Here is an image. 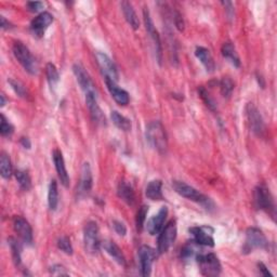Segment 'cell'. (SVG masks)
Returning a JSON list of instances; mask_svg holds the SVG:
<instances>
[{"label": "cell", "instance_id": "obj_35", "mask_svg": "<svg viewBox=\"0 0 277 277\" xmlns=\"http://www.w3.org/2000/svg\"><path fill=\"white\" fill-rule=\"evenodd\" d=\"M148 212V207L143 205L139 208L138 213H137V218H136V223H137V229L138 231H142L143 229L145 221H146V215Z\"/></svg>", "mask_w": 277, "mask_h": 277}, {"label": "cell", "instance_id": "obj_10", "mask_svg": "<svg viewBox=\"0 0 277 277\" xmlns=\"http://www.w3.org/2000/svg\"><path fill=\"white\" fill-rule=\"evenodd\" d=\"M190 233L193 235L194 242L198 244L199 246H207V247L214 246V238H213L214 230L211 227H208V226L194 227L190 229Z\"/></svg>", "mask_w": 277, "mask_h": 277}, {"label": "cell", "instance_id": "obj_5", "mask_svg": "<svg viewBox=\"0 0 277 277\" xmlns=\"http://www.w3.org/2000/svg\"><path fill=\"white\" fill-rule=\"evenodd\" d=\"M84 243L85 248L89 253H98L102 245L100 241V231L98 224L90 221L84 229Z\"/></svg>", "mask_w": 277, "mask_h": 277}, {"label": "cell", "instance_id": "obj_39", "mask_svg": "<svg viewBox=\"0 0 277 277\" xmlns=\"http://www.w3.org/2000/svg\"><path fill=\"white\" fill-rule=\"evenodd\" d=\"M58 247L60 250H62L66 254H73V246L71 244V241L69 237L63 236L59 238L58 241Z\"/></svg>", "mask_w": 277, "mask_h": 277}, {"label": "cell", "instance_id": "obj_45", "mask_svg": "<svg viewBox=\"0 0 277 277\" xmlns=\"http://www.w3.org/2000/svg\"><path fill=\"white\" fill-rule=\"evenodd\" d=\"M0 26H2L3 29H9L11 27V24L4 17H0Z\"/></svg>", "mask_w": 277, "mask_h": 277}, {"label": "cell", "instance_id": "obj_16", "mask_svg": "<svg viewBox=\"0 0 277 277\" xmlns=\"http://www.w3.org/2000/svg\"><path fill=\"white\" fill-rule=\"evenodd\" d=\"M86 103L87 106L90 110V114H91L92 121L101 126L106 125V119L104 116L102 109L100 108L98 101H96V94L95 92H89L86 94Z\"/></svg>", "mask_w": 277, "mask_h": 277}, {"label": "cell", "instance_id": "obj_33", "mask_svg": "<svg viewBox=\"0 0 277 277\" xmlns=\"http://www.w3.org/2000/svg\"><path fill=\"white\" fill-rule=\"evenodd\" d=\"M220 90L224 98H230L234 90V82L230 77H223L220 81Z\"/></svg>", "mask_w": 277, "mask_h": 277}, {"label": "cell", "instance_id": "obj_29", "mask_svg": "<svg viewBox=\"0 0 277 277\" xmlns=\"http://www.w3.org/2000/svg\"><path fill=\"white\" fill-rule=\"evenodd\" d=\"M48 205H49L50 210L52 211H54L59 205V191H58V183L56 180H52L49 185Z\"/></svg>", "mask_w": 277, "mask_h": 277}, {"label": "cell", "instance_id": "obj_4", "mask_svg": "<svg viewBox=\"0 0 277 277\" xmlns=\"http://www.w3.org/2000/svg\"><path fill=\"white\" fill-rule=\"evenodd\" d=\"M253 200L254 205L260 210H263L266 213L275 218V204L272 194L265 185H259L254 189L253 192Z\"/></svg>", "mask_w": 277, "mask_h": 277}, {"label": "cell", "instance_id": "obj_40", "mask_svg": "<svg viewBox=\"0 0 277 277\" xmlns=\"http://www.w3.org/2000/svg\"><path fill=\"white\" fill-rule=\"evenodd\" d=\"M9 84L11 85L12 89L14 90V92H16L18 95L22 96V98H26L27 96V91L25 87L21 84L20 81L18 80H14V79H9Z\"/></svg>", "mask_w": 277, "mask_h": 277}, {"label": "cell", "instance_id": "obj_18", "mask_svg": "<svg viewBox=\"0 0 277 277\" xmlns=\"http://www.w3.org/2000/svg\"><path fill=\"white\" fill-rule=\"evenodd\" d=\"M92 183H93V179H92L91 168H90V164L88 162H85L82 164V168H81V180H80V184L78 189L79 196H87L88 194L91 192Z\"/></svg>", "mask_w": 277, "mask_h": 277}, {"label": "cell", "instance_id": "obj_20", "mask_svg": "<svg viewBox=\"0 0 277 277\" xmlns=\"http://www.w3.org/2000/svg\"><path fill=\"white\" fill-rule=\"evenodd\" d=\"M168 215V208L167 207H161L160 210L158 211L156 215H154L153 218L149 219L146 226V230L151 235H156L158 234L159 232L162 230L164 220H166Z\"/></svg>", "mask_w": 277, "mask_h": 277}, {"label": "cell", "instance_id": "obj_30", "mask_svg": "<svg viewBox=\"0 0 277 277\" xmlns=\"http://www.w3.org/2000/svg\"><path fill=\"white\" fill-rule=\"evenodd\" d=\"M0 174H2V177L6 180H9L12 176L11 159L9 155L6 154L5 152H3L2 156H0Z\"/></svg>", "mask_w": 277, "mask_h": 277}, {"label": "cell", "instance_id": "obj_19", "mask_svg": "<svg viewBox=\"0 0 277 277\" xmlns=\"http://www.w3.org/2000/svg\"><path fill=\"white\" fill-rule=\"evenodd\" d=\"M52 158H53L54 166L58 172V176L61 183L67 188L70 185V177L69 174H67V170L65 167V161L63 158V154L60 149H54L53 154H52Z\"/></svg>", "mask_w": 277, "mask_h": 277}, {"label": "cell", "instance_id": "obj_11", "mask_svg": "<svg viewBox=\"0 0 277 277\" xmlns=\"http://www.w3.org/2000/svg\"><path fill=\"white\" fill-rule=\"evenodd\" d=\"M96 61L100 66V69L104 75L105 79L117 82L118 80V71L115 63L112 61V59L102 52H96Z\"/></svg>", "mask_w": 277, "mask_h": 277}, {"label": "cell", "instance_id": "obj_31", "mask_svg": "<svg viewBox=\"0 0 277 277\" xmlns=\"http://www.w3.org/2000/svg\"><path fill=\"white\" fill-rule=\"evenodd\" d=\"M17 181L20 185V188L23 191H28L32 188V180L29 178L28 174L24 170H17L16 171Z\"/></svg>", "mask_w": 277, "mask_h": 277}, {"label": "cell", "instance_id": "obj_42", "mask_svg": "<svg viewBox=\"0 0 277 277\" xmlns=\"http://www.w3.org/2000/svg\"><path fill=\"white\" fill-rule=\"evenodd\" d=\"M43 4L40 3V2H31V3H27L26 7L27 9L31 11V12H38L40 11L42 8H43Z\"/></svg>", "mask_w": 277, "mask_h": 277}, {"label": "cell", "instance_id": "obj_7", "mask_svg": "<svg viewBox=\"0 0 277 277\" xmlns=\"http://www.w3.org/2000/svg\"><path fill=\"white\" fill-rule=\"evenodd\" d=\"M197 263L205 276H218L221 273V263L214 253L197 254Z\"/></svg>", "mask_w": 277, "mask_h": 277}, {"label": "cell", "instance_id": "obj_46", "mask_svg": "<svg viewBox=\"0 0 277 277\" xmlns=\"http://www.w3.org/2000/svg\"><path fill=\"white\" fill-rule=\"evenodd\" d=\"M21 144L22 145H23L25 148H31V146H32V144H31V141H29V139H27V138H22L21 139Z\"/></svg>", "mask_w": 277, "mask_h": 277}, {"label": "cell", "instance_id": "obj_25", "mask_svg": "<svg viewBox=\"0 0 277 277\" xmlns=\"http://www.w3.org/2000/svg\"><path fill=\"white\" fill-rule=\"evenodd\" d=\"M122 10L124 13V17L126 21L128 22V24L136 31L140 27V21L137 16L136 11L133 9V6L129 2H123L122 3Z\"/></svg>", "mask_w": 277, "mask_h": 277}, {"label": "cell", "instance_id": "obj_28", "mask_svg": "<svg viewBox=\"0 0 277 277\" xmlns=\"http://www.w3.org/2000/svg\"><path fill=\"white\" fill-rule=\"evenodd\" d=\"M110 118L113 124L117 127L118 129H121L123 131H130L132 128L131 122L129 121L128 118H126L125 116L121 115L116 110H113L110 114Z\"/></svg>", "mask_w": 277, "mask_h": 277}, {"label": "cell", "instance_id": "obj_32", "mask_svg": "<svg viewBox=\"0 0 277 277\" xmlns=\"http://www.w3.org/2000/svg\"><path fill=\"white\" fill-rule=\"evenodd\" d=\"M8 243H9L10 249H11V253H12V258H13L14 264H16L18 266L21 263V252H22L21 245L19 244V242L17 241V239L13 238V237H10L8 239Z\"/></svg>", "mask_w": 277, "mask_h": 277}, {"label": "cell", "instance_id": "obj_14", "mask_svg": "<svg viewBox=\"0 0 277 277\" xmlns=\"http://www.w3.org/2000/svg\"><path fill=\"white\" fill-rule=\"evenodd\" d=\"M13 229L19 237L27 245L33 243V230L29 223L20 215H16L13 218Z\"/></svg>", "mask_w": 277, "mask_h": 277}, {"label": "cell", "instance_id": "obj_41", "mask_svg": "<svg viewBox=\"0 0 277 277\" xmlns=\"http://www.w3.org/2000/svg\"><path fill=\"white\" fill-rule=\"evenodd\" d=\"M113 227H114L115 232L119 236H125L127 234V229L125 227V224L122 223L121 221H116L115 220L113 222Z\"/></svg>", "mask_w": 277, "mask_h": 277}, {"label": "cell", "instance_id": "obj_15", "mask_svg": "<svg viewBox=\"0 0 277 277\" xmlns=\"http://www.w3.org/2000/svg\"><path fill=\"white\" fill-rule=\"evenodd\" d=\"M53 22V17L49 12H41L38 17H36L31 23V31L34 34V36L41 38L44 35V32L47 31V28L50 26V24Z\"/></svg>", "mask_w": 277, "mask_h": 277}, {"label": "cell", "instance_id": "obj_24", "mask_svg": "<svg viewBox=\"0 0 277 277\" xmlns=\"http://www.w3.org/2000/svg\"><path fill=\"white\" fill-rule=\"evenodd\" d=\"M195 56L199 60L200 63L204 65L207 72L211 73L214 71L215 64H214V61H213L210 51H209L208 49H206L204 47H197L195 50Z\"/></svg>", "mask_w": 277, "mask_h": 277}, {"label": "cell", "instance_id": "obj_3", "mask_svg": "<svg viewBox=\"0 0 277 277\" xmlns=\"http://www.w3.org/2000/svg\"><path fill=\"white\" fill-rule=\"evenodd\" d=\"M13 54L19 61V63L23 66V69L31 75H36L38 72V64L36 59L31 53V51L25 46L23 42L16 41L13 44Z\"/></svg>", "mask_w": 277, "mask_h": 277}, {"label": "cell", "instance_id": "obj_1", "mask_svg": "<svg viewBox=\"0 0 277 277\" xmlns=\"http://www.w3.org/2000/svg\"><path fill=\"white\" fill-rule=\"evenodd\" d=\"M146 140L155 151L159 154H164L168 147L167 134L160 122H151L146 126Z\"/></svg>", "mask_w": 277, "mask_h": 277}, {"label": "cell", "instance_id": "obj_23", "mask_svg": "<svg viewBox=\"0 0 277 277\" xmlns=\"http://www.w3.org/2000/svg\"><path fill=\"white\" fill-rule=\"evenodd\" d=\"M102 247L104 248L109 256L113 258L119 265H126V258L124 256V253L122 251V249L119 248V247L112 241H105L102 243Z\"/></svg>", "mask_w": 277, "mask_h": 277}, {"label": "cell", "instance_id": "obj_8", "mask_svg": "<svg viewBox=\"0 0 277 277\" xmlns=\"http://www.w3.org/2000/svg\"><path fill=\"white\" fill-rule=\"evenodd\" d=\"M143 17H144V24H145L146 32L149 35V38H151V40L153 42L157 62H158L159 64H161L162 49H161L160 37H159L158 32H157V29H156V27L154 25V22H153V20L151 18V14H149L147 8H145L144 11H143Z\"/></svg>", "mask_w": 277, "mask_h": 277}, {"label": "cell", "instance_id": "obj_9", "mask_svg": "<svg viewBox=\"0 0 277 277\" xmlns=\"http://www.w3.org/2000/svg\"><path fill=\"white\" fill-rule=\"evenodd\" d=\"M177 222L171 220L168 224L160 231V235L158 238V252L163 253L169 250L170 247L174 245L177 238Z\"/></svg>", "mask_w": 277, "mask_h": 277}, {"label": "cell", "instance_id": "obj_34", "mask_svg": "<svg viewBox=\"0 0 277 277\" xmlns=\"http://www.w3.org/2000/svg\"><path fill=\"white\" fill-rule=\"evenodd\" d=\"M46 75H47V79L49 81L50 86L54 87L59 82V72H58L54 64H52V63L47 64V66H46Z\"/></svg>", "mask_w": 277, "mask_h": 277}, {"label": "cell", "instance_id": "obj_26", "mask_svg": "<svg viewBox=\"0 0 277 277\" xmlns=\"http://www.w3.org/2000/svg\"><path fill=\"white\" fill-rule=\"evenodd\" d=\"M161 186H162V183L160 180H153V181L149 182L145 190L146 197L151 200H162L163 195H162Z\"/></svg>", "mask_w": 277, "mask_h": 277}, {"label": "cell", "instance_id": "obj_27", "mask_svg": "<svg viewBox=\"0 0 277 277\" xmlns=\"http://www.w3.org/2000/svg\"><path fill=\"white\" fill-rule=\"evenodd\" d=\"M222 56L224 59H227L229 62H231L235 67H239L241 66V60H239V57L236 52V49L234 47V44L228 41L224 42V44L222 46L221 49Z\"/></svg>", "mask_w": 277, "mask_h": 277}, {"label": "cell", "instance_id": "obj_47", "mask_svg": "<svg viewBox=\"0 0 277 277\" xmlns=\"http://www.w3.org/2000/svg\"><path fill=\"white\" fill-rule=\"evenodd\" d=\"M0 99H2V103H0V105H2V107L5 106V104H6V99H5V95L2 94L0 95Z\"/></svg>", "mask_w": 277, "mask_h": 277}, {"label": "cell", "instance_id": "obj_2", "mask_svg": "<svg viewBox=\"0 0 277 277\" xmlns=\"http://www.w3.org/2000/svg\"><path fill=\"white\" fill-rule=\"evenodd\" d=\"M172 188H174V190L179 194L180 196L188 198L192 201H195V203L200 204L206 209H210L211 207H213V203L210 198H208L207 196L204 195V194H201L199 191L194 189L193 186L189 184L181 181H174L172 182Z\"/></svg>", "mask_w": 277, "mask_h": 277}, {"label": "cell", "instance_id": "obj_6", "mask_svg": "<svg viewBox=\"0 0 277 277\" xmlns=\"http://www.w3.org/2000/svg\"><path fill=\"white\" fill-rule=\"evenodd\" d=\"M268 242L263 232L257 228H250L246 232V241L244 245V252L249 253L256 249L267 248Z\"/></svg>", "mask_w": 277, "mask_h": 277}, {"label": "cell", "instance_id": "obj_44", "mask_svg": "<svg viewBox=\"0 0 277 277\" xmlns=\"http://www.w3.org/2000/svg\"><path fill=\"white\" fill-rule=\"evenodd\" d=\"M258 267H259V271L261 272L262 275H264V276H273V274L268 271V268L263 263H258Z\"/></svg>", "mask_w": 277, "mask_h": 277}, {"label": "cell", "instance_id": "obj_17", "mask_svg": "<svg viewBox=\"0 0 277 277\" xmlns=\"http://www.w3.org/2000/svg\"><path fill=\"white\" fill-rule=\"evenodd\" d=\"M73 72H74L75 77H76L80 88L84 90L85 94H87L89 92H95L93 81L91 78H90L89 74L86 72L84 66H82L81 64H78V63L74 64Z\"/></svg>", "mask_w": 277, "mask_h": 277}, {"label": "cell", "instance_id": "obj_37", "mask_svg": "<svg viewBox=\"0 0 277 277\" xmlns=\"http://www.w3.org/2000/svg\"><path fill=\"white\" fill-rule=\"evenodd\" d=\"M198 91H199L200 98L203 99V101L205 102L206 105H207L209 108H210L211 110H215V107H216L215 103H214L213 99L210 96V94L208 93L207 90H206L204 87H200V88L198 89Z\"/></svg>", "mask_w": 277, "mask_h": 277}, {"label": "cell", "instance_id": "obj_38", "mask_svg": "<svg viewBox=\"0 0 277 277\" xmlns=\"http://www.w3.org/2000/svg\"><path fill=\"white\" fill-rule=\"evenodd\" d=\"M14 132V127L7 121L5 115H2V125H0V133L3 137H10Z\"/></svg>", "mask_w": 277, "mask_h": 277}, {"label": "cell", "instance_id": "obj_22", "mask_svg": "<svg viewBox=\"0 0 277 277\" xmlns=\"http://www.w3.org/2000/svg\"><path fill=\"white\" fill-rule=\"evenodd\" d=\"M117 195L122 200H124L127 205L133 206L136 203V194H134L133 188L126 181H122L118 184Z\"/></svg>", "mask_w": 277, "mask_h": 277}, {"label": "cell", "instance_id": "obj_13", "mask_svg": "<svg viewBox=\"0 0 277 277\" xmlns=\"http://www.w3.org/2000/svg\"><path fill=\"white\" fill-rule=\"evenodd\" d=\"M247 116H248V121L250 124V128L254 134H257L259 137L263 136L265 132V125L262 118L261 114L259 113L258 108L253 105L252 103H249L246 108Z\"/></svg>", "mask_w": 277, "mask_h": 277}, {"label": "cell", "instance_id": "obj_21", "mask_svg": "<svg viewBox=\"0 0 277 277\" xmlns=\"http://www.w3.org/2000/svg\"><path fill=\"white\" fill-rule=\"evenodd\" d=\"M105 82H106V86H107L108 91H109V93L112 95V98H113L114 101L117 104H119V105L126 106L127 104H128L129 101H130L128 92H127L126 90L119 88L116 85V82H114V81L105 79Z\"/></svg>", "mask_w": 277, "mask_h": 277}, {"label": "cell", "instance_id": "obj_36", "mask_svg": "<svg viewBox=\"0 0 277 277\" xmlns=\"http://www.w3.org/2000/svg\"><path fill=\"white\" fill-rule=\"evenodd\" d=\"M197 246H199V245L196 244L194 241L186 246H184V248L181 250L182 258L189 259V258H192L193 256H197Z\"/></svg>", "mask_w": 277, "mask_h": 277}, {"label": "cell", "instance_id": "obj_43", "mask_svg": "<svg viewBox=\"0 0 277 277\" xmlns=\"http://www.w3.org/2000/svg\"><path fill=\"white\" fill-rule=\"evenodd\" d=\"M51 274L56 275V276H58V275H69V272L66 271L63 265L57 264V265H53L51 267Z\"/></svg>", "mask_w": 277, "mask_h": 277}, {"label": "cell", "instance_id": "obj_12", "mask_svg": "<svg viewBox=\"0 0 277 277\" xmlns=\"http://www.w3.org/2000/svg\"><path fill=\"white\" fill-rule=\"evenodd\" d=\"M156 259V251L149 246H142L139 249V260L141 265V275L149 276L152 273V266Z\"/></svg>", "mask_w": 277, "mask_h": 277}]
</instances>
